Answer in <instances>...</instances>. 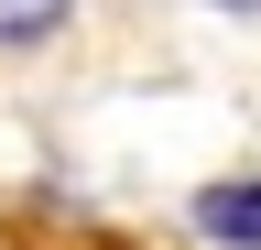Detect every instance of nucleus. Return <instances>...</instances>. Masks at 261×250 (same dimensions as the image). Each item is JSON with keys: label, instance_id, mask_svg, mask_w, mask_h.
I'll return each mask as SVG.
<instances>
[{"label": "nucleus", "instance_id": "1", "mask_svg": "<svg viewBox=\"0 0 261 250\" xmlns=\"http://www.w3.org/2000/svg\"><path fill=\"white\" fill-rule=\"evenodd\" d=\"M185 229L207 250H261V174H207L185 196Z\"/></svg>", "mask_w": 261, "mask_h": 250}, {"label": "nucleus", "instance_id": "2", "mask_svg": "<svg viewBox=\"0 0 261 250\" xmlns=\"http://www.w3.org/2000/svg\"><path fill=\"white\" fill-rule=\"evenodd\" d=\"M76 11L87 0H0V54H11V66L22 54H55L65 33H76Z\"/></svg>", "mask_w": 261, "mask_h": 250}, {"label": "nucleus", "instance_id": "3", "mask_svg": "<svg viewBox=\"0 0 261 250\" xmlns=\"http://www.w3.org/2000/svg\"><path fill=\"white\" fill-rule=\"evenodd\" d=\"M207 11H228V22H261V0H207Z\"/></svg>", "mask_w": 261, "mask_h": 250}]
</instances>
